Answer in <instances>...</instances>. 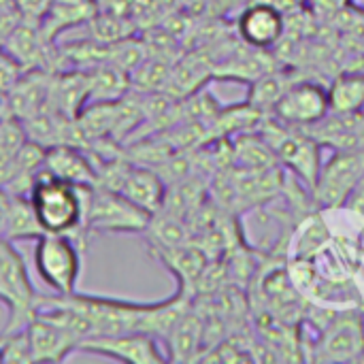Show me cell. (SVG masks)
I'll list each match as a JSON object with an SVG mask.
<instances>
[{"label": "cell", "instance_id": "1", "mask_svg": "<svg viewBox=\"0 0 364 364\" xmlns=\"http://www.w3.org/2000/svg\"><path fill=\"white\" fill-rule=\"evenodd\" d=\"M87 194V186L66 183L43 168L30 192V203L45 232L68 235L77 243H81L85 241V235H90L85 230Z\"/></svg>", "mask_w": 364, "mask_h": 364}, {"label": "cell", "instance_id": "2", "mask_svg": "<svg viewBox=\"0 0 364 364\" xmlns=\"http://www.w3.org/2000/svg\"><path fill=\"white\" fill-rule=\"evenodd\" d=\"M258 134L271 147L275 160L284 168H288L290 175L296 177L303 186L314 190L322 166L320 143L307 130L286 126L275 117L264 119Z\"/></svg>", "mask_w": 364, "mask_h": 364}, {"label": "cell", "instance_id": "3", "mask_svg": "<svg viewBox=\"0 0 364 364\" xmlns=\"http://www.w3.org/2000/svg\"><path fill=\"white\" fill-rule=\"evenodd\" d=\"M0 290L2 305L9 314L2 331L11 333L26 328L38 311L41 294L32 286L23 256L17 252L15 243L4 237H0Z\"/></svg>", "mask_w": 364, "mask_h": 364}, {"label": "cell", "instance_id": "4", "mask_svg": "<svg viewBox=\"0 0 364 364\" xmlns=\"http://www.w3.org/2000/svg\"><path fill=\"white\" fill-rule=\"evenodd\" d=\"M151 213L128 200L124 194L94 186L87 194L85 230L102 235H143Z\"/></svg>", "mask_w": 364, "mask_h": 364}, {"label": "cell", "instance_id": "5", "mask_svg": "<svg viewBox=\"0 0 364 364\" xmlns=\"http://www.w3.org/2000/svg\"><path fill=\"white\" fill-rule=\"evenodd\" d=\"M34 269L53 294L77 292L81 275V245L68 235L45 232L34 241Z\"/></svg>", "mask_w": 364, "mask_h": 364}, {"label": "cell", "instance_id": "6", "mask_svg": "<svg viewBox=\"0 0 364 364\" xmlns=\"http://www.w3.org/2000/svg\"><path fill=\"white\" fill-rule=\"evenodd\" d=\"M364 179V149H333L328 160H322L314 203L322 211H339L354 188Z\"/></svg>", "mask_w": 364, "mask_h": 364}, {"label": "cell", "instance_id": "7", "mask_svg": "<svg viewBox=\"0 0 364 364\" xmlns=\"http://www.w3.org/2000/svg\"><path fill=\"white\" fill-rule=\"evenodd\" d=\"M364 356L363 316L356 307L331 309L314 339V360L348 363Z\"/></svg>", "mask_w": 364, "mask_h": 364}, {"label": "cell", "instance_id": "8", "mask_svg": "<svg viewBox=\"0 0 364 364\" xmlns=\"http://www.w3.org/2000/svg\"><path fill=\"white\" fill-rule=\"evenodd\" d=\"M331 111L328 105V87L314 79H299L292 81L286 92L275 102L271 117L286 126L294 128H309L324 119Z\"/></svg>", "mask_w": 364, "mask_h": 364}, {"label": "cell", "instance_id": "9", "mask_svg": "<svg viewBox=\"0 0 364 364\" xmlns=\"http://www.w3.org/2000/svg\"><path fill=\"white\" fill-rule=\"evenodd\" d=\"M77 352L111 358L130 364L168 363L162 343L147 333H122V335H94L79 343Z\"/></svg>", "mask_w": 364, "mask_h": 364}, {"label": "cell", "instance_id": "10", "mask_svg": "<svg viewBox=\"0 0 364 364\" xmlns=\"http://www.w3.org/2000/svg\"><path fill=\"white\" fill-rule=\"evenodd\" d=\"M288 28V17L282 6L271 0H250L237 15V34L243 45L269 51L277 47Z\"/></svg>", "mask_w": 364, "mask_h": 364}, {"label": "cell", "instance_id": "11", "mask_svg": "<svg viewBox=\"0 0 364 364\" xmlns=\"http://www.w3.org/2000/svg\"><path fill=\"white\" fill-rule=\"evenodd\" d=\"M28 339L32 350V363H62L79 348V339L62 326L34 316L28 326Z\"/></svg>", "mask_w": 364, "mask_h": 364}, {"label": "cell", "instance_id": "12", "mask_svg": "<svg viewBox=\"0 0 364 364\" xmlns=\"http://www.w3.org/2000/svg\"><path fill=\"white\" fill-rule=\"evenodd\" d=\"M45 168L55 179H62V181L73 183V186L92 188L98 181L96 166H94L90 151L85 147H79V145L62 143V145L47 147Z\"/></svg>", "mask_w": 364, "mask_h": 364}, {"label": "cell", "instance_id": "13", "mask_svg": "<svg viewBox=\"0 0 364 364\" xmlns=\"http://www.w3.org/2000/svg\"><path fill=\"white\" fill-rule=\"evenodd\" d=\"M151 254L177 277V288L183 292H192L194 286L203 279L209 267V258L203 247L188 243L175 245V247H158L151 250Z\"/></svg>", "mask_w": 364, "mask_h": 364}, {"label": "cell", "instance_id": "14", "mask_svg": "<svg viewBox=\"0 0 364 364\" xmlns=\"http://www.w3.org/2000/svg\"><path fill=\"white\" fill-rule=\"evenodd\" d=\"M166 190H168V183L156 168L132 162L117 192L154 215L156 211L162 209Z\"/></svg>", "mask_w": 364, "mask_h": 364}, {"label": "cell", "instance_id": "15", "mask_svg": "<svg viewBox=\"0 0 364 364\" xmlns=\"http://www.w3.org/2000/svg\"><path fill=\"white\" fill-rule=\"evenodd\" d=\"M168 363L171 360H194L198 358V352L205 350V322L203 318L190 309L179 318V322L173 326L168 337L162 343Z\"/></svg>", "mask_w": 364, "mask_h": 364}, {"label": "cell", "instance_id": "16", "mask_svg": "<svg viewBox=\"0 0 364 364\" xmlns=\"http://www.w3.org/2000/svg\"><path fill=\"white\" fill-rule=\"evenodd\" d=\"M87 77L90 102L119 100L130 90V75L111 62H100L83 68Z\"/></svg>", "mask_w": 364, "mask_h": 364}, {"label": "cell", "instance_id": "17", "mask_svg": "<svg viewBox=\"0 0 364 364\" xmlns=\"http://www.w3.org/2000/svg\"><path fill=\"white\" fill-rule=\"evenodd\" d=\"M328 113H360L364 111V73H339L328 85Z\"/></svg>", "mask_w": 364, "mask_h": 364}, {"label": "cell", "instance_id": "18", "mask_svg": "<svg viewBox=\"0 0 364 364\" xmlns=\"http://www.w3.org/2000/svg\"><path fill=\"white\" fill-rule=\"evenodd\" d=\"M43 235H45V230L34 213L30 196H11V209H9L4 239L19 243V241H36Z\"/></svg>", "mask_w": 364, "mask_h": 364}, {"label": "cell", "instance_id": "19", "mask_svg": "<svg viewBox=\"0 0 364 364\" xmlns=\"http://www.w3.org/2000/svg\"><path fill=\"white\" fill-rule=\"evenodd\" d=\"M292 81H286L284 79V73L279 70H267L264 75H260L256 81L250 83V96H247V102L258 109L260 113L269 115L275 107V102L279 100V96L286 92V87L290 85Z\"/></svg>", "mask_w": 364, "mask_h": 364}, {"label": "cell", "instance_id": "20", "mask_svg": "<svg viewBox=\"0 0 364 364\" xmlns=\"http://www.w3.org/2000/svg\"><path fill=\"white\" fill-rule=\"evenodd\" d=\"M350 4L352 0H305V6H309L311 15L320 19H335Z\"/></svg>", "mask_w": 364, "mask_h": 364}, {"label": "cell", "instance_id": "21", "mask_svg": "<svg viewBox=\"0 0 364 364\" xmlns=\"http://www.w3.org/2000/svg\"><path fill=\"white\" fill-rule=\"evenodd\" d=\"M341 209L348 211L352 218H358L364 224V179L354 188V192L348 196V200Z\"/></svg>", "mask_w": 364, "mask_h": 364}, {"label": "cell", "instance_id": "22", "mask_svg": "<svg viewBox=\"0 0 364 364\" xmlns=\"http://www.w3.org/2000/svg\"><path fill=\"white\" fill-rule=\"evenodd\" d=\"M250 0H209V6H213L215 15H230L232 11H241Z\"/></svg>", "mask_w": 364, "mask_h": 364}, {"label": "cell", "instance_id": "23", "mask_svg": "<svg viewBox=\"0 0 364 364\" xmlns=\"http://www.w3.org/2000/svg\"><path fill=\"white\" fill-rule=\"evenodd\" d=\"M9 209H11V194L4 188H0V237H4V230H6Z\"/></svg>", "mask_w": 364, "mask_h": 364}, {"label": "cell", "instance_id": "24", "mask_svg": "<svg viewBox=\"0 0 364 364\" xmlns=\"http://www.w3.org/2000/svg\"><path fill=\"white\" fill-rule=\"evenodd\" d=\"M354 4H358V6L364 11V0H354Z\"/></svg>", "mask_w": 364, "mask_h": 364}, {"label": "cell", "instance_id": "25", "mask_svg": "<svg viewBox=\"0 0 364 364\" xmlns=\"http://www.w3.org/2000/svg\"><path fill=\"white\" fill-rule=\"evenodd\" d=\"M360 316H363V333H364V307H363V311H360Z\"/></svg>", "mask_w": 364, "mask_h": 364}, {"label": "cell", "instance_id": "26", "mask_svg": "<svg viewBox=\"0 0 364 364\" xmlns=\"http://www.w3.org/2000/svg\"><path fill=\"white\" fill-rule=\"evenodd\" d=\"M294 2H299V4H305V0H294Z\"/></svg>", "mask_w": 364, "mask_h": 364}, {"label": "cell", "instance_id": "27", "mask_svg": "<svg viewBox=\"0 0 364 364\" xmlns=\"http://www.w3.org/2000/svg\"><path fill=\"white\" fill-rule=\"evenodd\" d=\"M0 305H2V290H0Z\"/></svg>", "mask_w": 364, "mask_h": 364}, {"label": "cell", "instance_id": "28", "mask_svg": "<svg viewBox=\"0 0 364 364\" xmlns=\"http://www.w3.org/2000/svg\"><path fill=\"white\" fill-rule=\"evenodd\" d=\"M0 363H2V352H0Z\"/></svg>", "mask_w": 364, "mask_h": 364}, {"label": "cell", "instance_id": "29", "mask_svg": "<svg viewBox=\"0 0 364 364\" xmlns=\"http://www.w3.org/2000/svg\"><path fill=\"white\" fill-rule=\"evenodd\" d=\"M0 4H2V0H0Z\"/></svg>", "mask_w": 364, "mask_h": 364}]
</instances>
